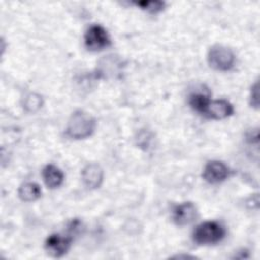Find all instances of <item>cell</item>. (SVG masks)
<instances>
[{"mask_svg":"<svg viewBox=\"0 0 260 260\" xmlns=\"http://www.w3.org/2000/svg\"><path fill=\"white\" fill-rule=\"evenodd\" d=\"M95 128V120L83 111H75L69 118L66 133L73 139H83L92 134Z\"/></svg>","mask_w":260,"mask_h":260,"instance_id":"1","label":"cell"},{"mask_svg":"<svg viewBox=\"0 0 260 260\" xmlns=\"http://www.w3.org/2000/svg\"><path fill=\"white\" fill-rule=\"evenodd\" d=\"M225 236V229L217 221H204L193 232V241L198 245H214Z\"/></svg>","mask_w":260,"mask_h":260,"instance_id":"2","label":"cell"},{"mask_svg":"<svg viewBox=\"0 0 260 260\" xmlns=\"http://www.w3.org/2000/svg\"><path fill=\"white\" fill-rule=\"evenodd\" d=\"M207 60L212 68L220 71H228L233 68L236 56L231 49L221 45H215L210 48Z\"/></svg>","mask_w":260,"mask_h":260,"instance_id":"3","label":"cell"},{"mask_svg":"<svg viewBox=\"0 0 260 260\" xmlns=\"http://www.w3.org/2000/svg\"><path fill=\"white\" fill-rule=\"evenodd\" d=\"M84 44L90 51H100L110 46L111 40L103 26L93 24L88 27L84 35Z\"/></svg>","mask_w":260,"mask_h":260,"instance_id":"4","label":"cell"},{"mask_svg":"<svg viewBox=\"0 0 260 260\" xmlns=\"http://www.w3.org/2000/svg\"><path fill=\"white\" fill-rule=\"evenodd\" d=\"M72 243V238L69 236H61L53 234L49 236L45 242V248L52 257L59 258L67 253Z\"/></svg>","mask_w":260,"mask_h":260,"instance_id":"5","label":"cell"},{"mask_svg":"<svg viewBox=\"0 0 260 260\" xmlns=\"http://www.w3.org/2000/svg\"><path fill=\"white\" fill-rule=\"evenodd\" d=\"M230 174L228 166L219 160H211L206 164L203 170V179L210 184H218L224 181Z\"/></svg>","mask_w":260,"mask_h":260,"instance_id":"6","label":"cell"},{"mask_svg":"<svg viewBox=\"0 0 260 260\" xmlns=\"http://www.w3.org/2000/svg\"><path fill=\"white\" fill-rule=\"evenodd\" d=\"M197 218V208L192 202H183L173 209V220L179 226L192 223Z\"/></svg>","mask_w":260,"mask_h":260,"instance_id":"7","label":"cell"},{"mask_svg":"<svg viewBox=\"0 0 260 260\" xmlns=\"http://www.w3.org/2000/svg\"><path fill=\"white\" fill-rule=\"evenodd\" d=\"M81 178L84 186L90 190L99 188L104 179V172L100 165L91 162L86 165L81 173Z\"/></svg>","mask_w":260,"mask_h":260,"instance_id":"8","label":"cell"},{"mask_svg":"<svg viewBox=\"0 0 260 260\" xmlns=\"http://www.w3.org/2000/svg\"><path fill=\"white\" fill-rule=\"evenodd\" d=\"M234 113L233 105L226 100H214L210 101L204 115L208 118L221 120L230 117Z\"/></svg>","mask_w":260,"mask_h":260,"instance_id":"9","label":"cell"},{"mask_svg":"<svg viewBox=\"0 0 260 260\" xmlns=\"http://www.w3.org/2000/svg\"><path fill=\"white\" fill-rule=\"evenodd\" d=\"M43 180L46 186L50 189H56L61 186L64 180L63 172L55 165H47L43 170Z\"/></svg>","mask_w":260,"mask_h":260,"instance_id":"10","label":"cell"},{"mask_svg":"<svg viewBox=\"0 0 260 260\" xmlns=\"http://www.w3.org/2000/svg\"><path fill=\"white\" fill-rule=\"evenodd\" d=\"M41 187L34 182H26L22 184L18 189V196L22 201L30 202L41 197Z\"/></svg>","mask_w":260,"mask_h":260,"instance_id":"11","label":"cell"},{"mask_svg":"<svg viewBox=\"0 0 260 260\" xmlns=\"http://www.w3.org/2000/svg\"><path fill=\"white\" fill-rule=\"evenodd\" d=\"M209 102V94L204 92H193L189 96V104L191 108L201 114H204Z\"/></svg>","mask_w":260,"mask_h":260,"instance_id":"12","label":"cell"},{"mask_svg":"<svg viewBox=\"0 0 260 260\" xmlns=\"http://www.w3.org/2000/svg\"><path fill=\"white\" fill-rule=\"evenodd\" d=\"M43 105V100L40 94L29 93L24 100V108L27 112H36Z\"/></svg>","mask_w":260,"mask_h":260,"instance_id":"13","label":"cell"},{"mask_svg":"<svg viewBox=\"0 0 260 260\" xmlns=\"http://www.w3.org/2000/svg\"><path fill=\"white\" fill-rule=\"evenodd\" d=\"M135 4L150 13H157L165 7V2L162 1H139Z\"/></svg>","mask_w":260,"mask_h":260,"instance_id":"14","label":"cell"},{"mask_svg":"<svg viewBox=\"0 0 260 260\" xmlns=\"http://www.w3.org/2000/svg\"><path fill=\"white\" fill-rule=\"evenodd\" d=\"M258 82H255L251 88V95H250V104L252 107L258 109L259 106V89H258Z\"/></svg>","mask_w":260,"mask_h":260,"instance_id":"15","label":"cell"}]
</instances>
